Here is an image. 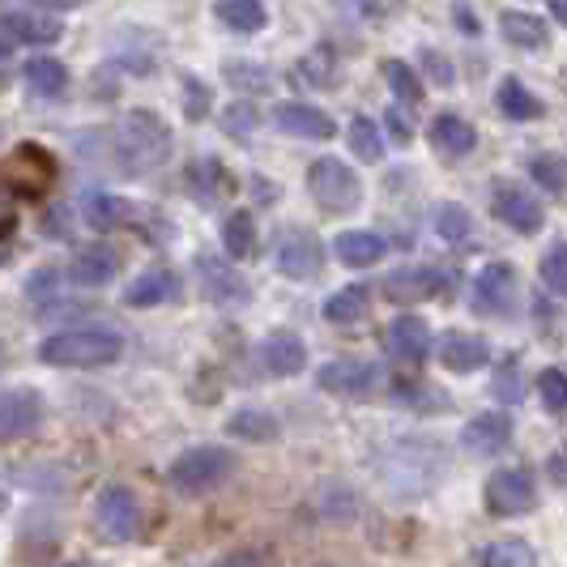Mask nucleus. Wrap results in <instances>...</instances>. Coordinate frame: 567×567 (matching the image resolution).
<instances>
[{
	"mask_svg": "<svg viewBox=\"0 0 567 567\" xmlns=\"http://www.w3.org/2000/svg\"><path fill=\"white\" fill-rule=\"evenodd\" d=\"M380 380V368L368 359H333L316 371V384L333 398H368Z\"/></svg>",
	"mask_w": 567,
	"mask_h": 567,
	"instance_id": "obj_11",
	"label": "nucleus"
},
{
	"mask_svg": "<svg viewBox=\"0 0 567 567\" xmlns=\"http://www.w3.org/2000/svg\"><path fill=\"white\" fill-rule=\"evenodd\" d=\"M223 78L244 94H265L269 90V69L260 60H223Z\"/></svg>",
	"mask_w": 567,
	"mask_h": 567,
	"instance_id": "obj_37",
	"label": "nucleus"
},
{
	"mask_svg": "<svg viewBox=\"0 0 567 567\" xmlns=\"http://www.w3.org/2000/svg\"><path fill=\"white\" fill-rule=\"evenodd\" d=\"M444 286H449L444 269H435V265H405V269L384 278V295L393 303H423V299H435Z\"/></svg>",
	"mask_w": 567,
	"mask_h": 567,
	"instance_id": "obj_13",
	"label": "nucleus"
},
{
	"mask_svg": "<svg viewBox=\"0 0 567 567\" xmlns=\"http://www.w3.org/2000/svg\"><path fill=\"white\" fill-rule=\"evenodd\" d=\"M431 227H435V235H440L444 244H465V239L474 235V218H470V209H465L461 200H440V205L431 209Z\"/></svg>",
	"mask_w": 567,
	"mask_h": 567,
	"instance_id": "obj_31",
	"label": "nucleus"
},
{
	"mask_svg": "<svg viewBox=\"0 0 567 567\" xmlns=\"http://www.w3.org/2000/svg\"><path fill=\"white\" fill-rule=\"evenodd\" d=\"M171 299H179V278H175V269H167V265H154V269L137 274L128 282V290H124V303L128 308H163Z\"/></svg>",
	"mask_w": 567,
	"mask_h": 567,
	"instance_id": "obj_20",
	"label": "nucleus"
},
{
	"mask_svg": "<svg viewBox=\"0 0 567 567\" xmlns=\"http://www.w3.org/2000/svg\"><path fill=\"white\" fill-rule=\"evenodd\" d=\"M333 4L350 18H363V22H375L384 13V0H333Z\"/></svg>",
	"mask_w": 567,
	"mask_h": 567,
	"instance_id": "obj_46",
	"label": "nucleus"
},
{
	"mask_svg": "<svg viewBox=\"0 0 567 567\" xmlns=\"http://www.w3.org/2000/svg\"><path fill=\"white\" fill-rule=\"evenodd\" d=\"M128 218H133V205L120 197H107V193H99V197L85 200V223L94 230H115V227H128Z\"/></svg>",
	"mask_w": 567,
	"mask_h": 567,
	"instance_id": "obj_35",
	"label": "nucleus"
},
{
	"mask_svg": "<svg viewBox=\"0 0 567 567\" xmlns=\"http://www.w3.org/2000/svg\"><path fill=\"white\" fill-rule=\"evenodd\" d=\"M453 18H456V30H461V34H478V13H474L465 0H456L453 4Z\"/></svg>",
	"mask_w": 567,
	"mask_h": 567,
	"instance_id": "obj_47",
	"label": "nucleus"
},
{
	"mask_svg": "<svg viewBox=\"0 0 567 567\" xmlns=\"http://www.w3.org/2000/svg\"><path fill=\"white\" fill-rule=\"evenodd\" d=\"M333 73H338V52H333L329 43H320V48H312L308 56L295 64V78H290V82L295 85L303 82V85H312V90H329V85L338 82Z\"/></svg>",
	"mask_w": 567,
	"mask_h": 567,
	"instance_id": "obj_28",
	"label": "nucleus"
},
{
	"mask_svg": "<svg viewBox=\"0 0 567 567\" xmlns=\"http://www.w3.org/2000/svg\"><path fill=\"white\" fill-rule=\"evenodd\" d=\"M197 278L205 299L218 308H248V299H252L248 278L239 269H230V260H223V256H197Z\"/></svg>",
	"mask_w": 567,
	"mask_h": 567,
	"instance_id": "obj_8",
	"label": "nucleus"
},
{
	"mask_svg": "<svg viewBox=\"0 0 567 567\" xmlns=\"http://www.w3.org/2000/svg\"><path fill=\"white\" fill-rule=\"evenodd\" d=\"M22 78H27V90H34L39 99H60L69 90V69L56 56H30L22 64Z\"/></svg>",
	"mask_w": 567,
	"mask_h": 567,
	"instance_id": "obj_25",
	"label": "nucleus"
},
{
	"mask_svg": "<svg viewBox=\"0 0 567 567\" xmlns=\"http://www.w3.org/2000/svg\"><path fill=\"white\" fill-rule=\"evenodd\" d=\"M350 154L359 158V163H368V167H375V163H384V133H380V124L375 120H368V115H359V120H350Z\"/></svg>",
	"mask_w": 567,
	"mask_h": 567,
	"instance_id": "obj_34",
	"label": "nucleus"
},
{
	"mask_svg": "<svg viewBox=\"0 0 567 567\" xmlns=\"http://www.w3.org/2000/svg\"><path fill=\"white\" fill-rule=\"evenodd\" d=\"M230 474H235V453H230V449H218V444H200V449H188V453H179L171 461L167 483L175 486L179 495L197 499V495L218 491Z\"/></svg>",
	"mask_w": 567,
	"mask_h": 567,
	"instance_id": "obj_3",
	"label": "nucleus"
},
{
	"mask_svg": "<svg viewBox=\"0 0 567 567\" xmlns=\"http://www.w3.org/2000/svg\"><path fill=\"white\" fill-rule=\"evenodd\" d=\"M274 124L282 128L286 137H308V142H329L338 133V124L329 120V112H320L312 103H299V99L278 103L274 107Z\"/></svg>",
	"mask_w": 567,
	"mask_h": 567,
	"instance_id": "obj_14",
	"label": "nucleus"
},
{
	"mask_svg": "<svg viewBox=\"0 0 567 567\" xmlns=\"http://www.w3.org/2000/svg\"><path fill=\"white\" fill-rule=\"evenodd\" d=\"M43 423V398L34 389H4L0 393V444L22 440Z\"/></svg>",
	"mask_w": 567,
	"mask_h": 567,
	"instance_id": "obj_12",
	"label": "nucleus"
},
{
	"mask_svg": "<svg viewBox=\"0 0 567 567\" xmlns=\"http://www.w3.org/2000/svg\"><path fill=\"white\" fill-rule=\"evenodd\" d=\"M209 107H214V90L205 82H197L193 73H184V115H188L193 124H200V120L209 115Z\"/></svg>",
	"mask_w": 567,
	"mask_h": 567,
	"instance_id": "obj_41",
	"label": "nucleus"
},
{
	"mask_svg": "<svg viewBox=\"0 0 567 567\" xmlns=\"http://www.w3.org/2000/svg\"><path fill=\"white\" fill-rule=\"evenodd\" d=\"M538 398L542 405H546V414H564V405H567V380H564V371L559 368H542L538 371Z\"/></svg>",
	"mask_w": 567,
	"mask_h": 567,
	"instance_id": "obj_40",
	"label": "nucleus"
},
{
	"mask_svg": "<svg viewBox=\"0 0 567 567\" xmlns=\"http://www.w3.org/2000/svg\"><path fill=\"white\" fill-rule=\"evenodd\" d=\"M550 478H555V483H564V456L559 453L550 456Z\"/></svg>",
	"mask_w": 567,
	"mask_h": 567,
	"instance_id": "obj_51",
	"label": "nucleus"
},
{
	"mask_svg": "<svg viewBox=\"0 0 567 567\" xmlns=\"http://www.w3.org/2000/svg\"><path fill=\"white\" fill-rule=\"evenodd\" d=\"M223 252L227 260H248L256 252V218L248 209H235L223 218Z\"/></svg>",
	"mask_w": 567,
	"mask_h": 567,
	"instance_id": "obj_30",
	"label": "nucleus"
},
{
	"mask_svg": "<svg viewBox=\"0 0 567 567\" xmlns=\"http://www.w3.org/2000/svg\"><path fill=\"white\" fill-rule=\"evenodd\" d=\"M491 214L512 227L516 235H538L546 227V209L542 200L534 197V188L516 184V179H495L491 184Z\"/></svg>",
	"mask_w": 567,
	"mask_h": 567,
	"instance_id": "obj_5",
	"label": "nucleus"
},
{
	"mask_svg": "<svg viewBox=\"0 0 567 567\" xmlns=\"http://www.w3.org/2000/svg\"><path fill=\"white\" fill-rule=\"evenodd\" d=\"M495 398L499 401H520L525 393H520V375H516V359H508V371H499L495 375Z\"/></svg>",
	"mask_w": 567,
	"mask_h": 567,
	"instance_id": "obj_45",
	"label": "nucleus"
},
{
	"mask_svg": "<svg viewBox=\"0 0 567 567\" xmlns=\"http://www.w3.org/2000/svg\"><path fill=\"white\" fill-rule=\"evenodd\" d=\"M461 444H465L474 456L504 453V449L512 444V419L504 414V410L478 414V419H470V423H465V431H461Z\"/></svg>",
	"mask_w": 567,
	"mask_h": 567,
	"instance_id": "obj_19",
	"label": "nucleus"
},
{
	"mask_svg": "<svg viewBox=\"0 0 567 567\" xmlns=\"http://www.w3.org/2000/svg\"><path fill=\"white\" fill-rule=\"evenodd\" d=\"M538 278H542V286H546L550 295H564V290H567L564 244H550V248H546V256H542V265H538Z\"/></svg>",
	"mask_w": 567,
	"mask_h": 567,
	"instance_id": "obj_42",
	"label": "nucleus"
},
{
	"mask_svg": "<svg viewBox=\"0 0 567 567\" xmlns=\"http://www.w3.org/2000/svg\"><path fill=\"white\" fill-rule=\"evenodd\" d=\"M384 346H389V354L401 359V363H423L426 354H431V329H426L423 316L401 312L393 316V324L384 333Z\"/></svg>",
	"mask_w": 567,
	"mask_h": 567,
	"instance_id": "obj_17",
	"label": "nucleus"
},
{
	"mask_svg": "<svg viewBox=\"0 0 567 567\" xmlns=\"http://www.w3.org/2000/svg\"><path fill=\"white\" fill-rule=\"evenodd\" d=\"M0 34H4L9 43L48 48V43H60L64 22H60V18H48V13H22V9H13V13L0 18Z\"/></svg>",
	"mask_w": 567,
	"mask_h": 567,
	"instance_id": "obj_18",
	"label": "nucleus"
},
{
	"mask_svg": "<svg viewBox=\"0 0 567 567\" xmlns=\"http://www.w3.org/2000/svg\"><path fill=\"white\" fill-rule=\"evenodd\" d=\"M426 137H431V145H435L440 154H449V158H470V154L478 150V128L456 112L435 115L431 128H426Z\"/></svg>",
	"mask_w": 567,
	"mask_h": 567,
	"instance_id": "obj_21",
	"label": "nucleus"
},
{
	"mask_svg": "<svg viewBox=\"0 0 567 567\" xmlns=\"http://www.w3.org/2000/svg\"><path fill=\"white\" fill-rule=\"evenodd\" d=\"M227 431L235 440L265 444V440H278V419H274L269 410H235L227 419Z\"/></svg>",
	"mask_w": 567,
	"mask_h": 567,
	"instance_id": "obj_33",
	"label": "nucleus"
},
{
	"mask_svg": "<svg viewBox=\"0 0 567 567\" xmlns=\"http://www.w3.org/2000/svg\"><path fill=\"white\" fill-rule=\"evenodd\" d=\"M320 265H324V244H320V235L308 227H290L278 239V269H282L286 278H295V282H308L320 274Z\"/></svg>",
	"mask_w": 567,
	"mask_h": 567,
	"instance_id": "obj_9",
	"label": "nucleus"
},
{
	"mask_svg": "<svg viewBox=\"0 0 567 567\" xmlns=\"http://www.w3.org/2000/svg\"><path fill=\"white\" fill-rule=\"evenodd\" d=\"M27 4H34V9H82V4H90V0H27Z\"/></svg>",
	"mask_w": 567,
	"mask_h": 567,
	"instance_id": "obj_50",
	"label": "nucleus"
},
{
	"mask_svg": "<svg viewBox=\"0 0 567 567\" xmlns=\"http://www.w3.org/2000/svg\"><path fill=\"white\" fill-rule=\"evenodd\" d=\"M175 150V133L158 112L128 107L112 124V158L124 175H154Z\"/></svg>",
	"mask_w": 567,
	"mask_h": 567,
	"instance_id": "obj_1",
	"label": "nucleus"
},
{
	"mask_svg": "<svg viewBox=\"0 0 567 567\" xmlns=\"http://www.w3.org/2000/svg\"><path fill=\"white\" fill-rule=\"evenodd\" d=\"M214 18L223 27L239 30V34H256V30H265V22H269V9L260 0H218L214 4Z\"/></svg>",
	"mask_w": 567,
	"mask_h": 567,
	"instance_id": "obj_29",
	"label": "nucleus"
},
{
	"mask_svg": "<svg viewBox=\"0 0 567 567\" xmlns=\"http://www.w3.org/2000/svg\"><path fill=\"white\" fill-rule=\"evenodd\" d=\"M205 567H256V555L252 550H235V555H223V559H214Z\"/></svg>",
	"mask_w": 567,
	"mask_h": 567,
	"instance_id": "obj_49",
	"label": "nucleus"
},
{
	"mask_svg": "<svg viewBox=\"0 0 567 567\" xmlns=\"http://www.w3.org/2000/svg\"><path fill=\"white\" fill-rule=\"evenodd\" d=\"M256 120H260V112H256L252 103H230L227 115H223V128H227L230 137H248L256 128Z\"/></svg>",
	"mask_w": 567,
	"mask_h": 567,
	"instance_id": "obj_43",
	"label": "nucleus"
},
{
	"mask_svg": "<svg viewBox=\"0 0 567 567\" xmlns=\"http://www.w3.org/2000/svg\"><path fill=\"white\" fill-rule=\"evenodd\" d=\"M256 354H260V368L269 371V375H278V380L299 375V371L308 368V346H303L299 333H286V329L269 333V338L256 346Z\"/></svg>",
	"mask_w": 567,
	"mask_h": 567,
	"instance_id": "obj_16",
	"label": "nucleus"
},
{
	"mask_svg": "<svg viewBox=\"0 0 567 567\" xmlns=\"http://www.w3.org/2000/svg\"><path fill=\"white\" fill-rule=\"evenodd\" d=\"M470 303L483 316H512L516 308V269L504 260H491L470 282Z\"/></svg>",
	"mask_w": 567,
	"mask_h": 567,
	"instance_id": "obj_7",
	"label": "nucleus"
},
{
	"mask_svg": "<svg viewBox=\"0 0 567 567\" xmlns=\"http://www.w3.org/2000/svg\"><path fill=\"white\" fill-rule=\"evenodd\" d=\"M308 193L324 214H354L363 200V179L346 167L341 158L324 154L308 167Z\"/></svg>",
	"mask_w": 567,
	"mask_h": 567,
	"instance_id": "obj_4",
	"label": "nucleus"
},
{
	"mask_svg": "<svg viewBox=\"0 0 567 567\" xmlns=\"http://www.w3.org/2000/svg\"><path fill=\"white\" fill-rule=\"evenodd\" d=\"M499 30H504V39H508L512 48H520V52H542L550 43V27L542 22L538 13H525V9H508L499 18Z\"/></svg>",
	"mask_w": 567,
	"mask_h": 567,
	"instance_id": "obj_24",
	"label": "nucleus"
},
{
	"mask_svg": "<svg viewBox=\"0 0 567 567\" xmlns=\"http://www.w3.org/2000/svg\"><path fill=\"white\" fill-rule=\"evenodd\" d=\"M495 107L516 120V124H529V120H542V99L520 82V78H504L499 90H495Z\"/></svg>",
	"mask_w": 567,
	"mask_h": 567,
	"instance_id": "obj_27",
	"label": "nucleus"
},
{
	"mask_svg": "<svg viewBox=\"0 0 567 567\" xmlns=\"http://www.w3.org/2000/svg\"><path fill=\"white\" fill-rule=\"evenodd\" d=\"M124 354V338L112 329H69L52 333L39 346V359L48 368H112Z\"/></svg>",
	"mask_w": 567,
	"mask_h": 567,
	"instance_id": "obj_2",
	"label": "nucleus"
},
{
	"mask_svg": "<svg viewBox=\"0 0 567 567\" xmlns=\"http://www.w3.org/2000/svg\"><path fill=\"white\" fill-rule=\"evenodd\" d=\"M529 175H534V184H538L542 193L564 197V158L559 154H534L529 158Z\"/></svg>",
	"mask_w": 567,
	"mask_h": 567,
	"instance_id": "obj_39",
	"label": "nucleus"
},
{
	"mask_svg": "<svg viewBox=\"0 0 567 567\" xmlns=\"http://www.w3.org/2000/svg\"><path fill=\"white\" fill-rule=\"evenodd\" d=\"M423 69L431 73V78H435V85H444V90L456 82V69L449 64V56H444V52H431V48H426V52H423Z\"/></svg>",
	"mask_w": 567,
	"mask_h": 567,
	"instance_id": "obj_44",
	"label": "nucleus"
},
{
	"mask_svg": "<svg viewBox=\"0 0 567 567\" xmlns=\"http://www.w3.org/2000/svg\"><path fill=\"white\" fill-rule=\"evenodd\" d=\"M483 567H542V564H538V550L529 542L504 538V542H491L483 550Z\"/></svg>",
	"mask_w": 567,
	"mask_h": 567,
	"instance_id": "obj_36",
	"label": "nucleus"
},
{
	"mask_svg": "<svg viewBox=\"0 0 567 567\" xmlns=\"http://www.w3.org/2000/svg\"><path fill=\"white\" fill-rule=\"evenodd\" d=\"M333 256L346 269H371V265H380L389 256V244L375 230H341L333 239Z\"/></svg>",
	"mask_w": 567,
	"mask_h": 567,
	"instance_id": "obj_22",
	"label": "nucleus"
},
{
	"mask_svg": "<svg viewBox=\"0 0 567 567\" xmlns=\"http://www.w3.org/2000/svg\"><path fill=\"white\" fill-rule=\"evenodd\" d=\"M188 188L193 193H200V197H214V193H223V188H230V175L223 171V163L218 158H197L193 167H188Z\"/></svg>",
	"mask_w": 567,
	"mask_h": 567,
	"instance_id": "obj_38",
	"label": "nucleus"
},
{
	"mask_svg": "<svg viewBox=\"0 0 567 567\" xmlns=\"http://www.w3.org/2000/svg\"><path fill=\"white\" fill-rule=\"evenodd\" d=\"M120 274V256L107 248V244H94V248H82L69 265V278L78 286H107Z\"/></svg>",
	"mask_w": 567,
	"mask_h": 567,
	"instance_id": "obj_23",
	"label": "nucleus"
},
{
	"mask_svg": "<svg viewBox=\"0 0 567 567\" xmlns=\"http://www.w3.org/2000/svg\"><path fill=\"white\" fill-rule=\"evenodd\" d=\"M486 495V512L499 516V520H512V516H525L538 504V486H534V474L520 470V465H508V470H495L483 486Z\"/></svg>",
	"mask_w": 567,
	"mask_h": 567,
	"instance_id": "obj_6",
	"label": "nucleus"
},
{
	"mask_svg": "<svg viewBox=\"0 0 567 567\" xmlns=\"http://www.w3.org/2000/svg\"><path fill=\"white\" fill-rule=\"evenodd\" d=\"M64 567H107V564H94V559H73V564H64Z\"/></svg>",
	"mask_w": 567,
	"mask_h": 567,
	"instance_id": "obj_52",
	"label": "nucleus"
},
{
	"mask_svg": "<svg viewBox=\"0 0 567 567\" xmlns=\"http://www.w3.org/2000/svg\"><path fill=\"white\" fill-rule=\"evenodd\" d=\"M94 516L103 525V534L112 542H133L137 538V525H142V508H137V495L128 486H103Z\"/></svg>",
	"mask_w": 567,
	"mask_h": 567,
	"instance_id": "obj_10",
	"label": "nucleus"
},
{
	"mask_svg": "<svg viewBox=\"0 0 567 567\" xmlns=\"http://www.w3.org/2000/svg\"><path fill=\"white\" fill-rule=\"evenodd\" d=\"M368 308H371V290L363 282H350L341 286V290H333L320 312H324L329 324H359L368 316Z\"/></svg>",
	"mask_w": 567,
	"mask_h": 567,
	"instance_id": "obj_26",
	"label": "nucleus"
},
{
	"mask_svg": "<svg viewBox=\"0 0 567 567\" xmlns=\"http://www.w3.org/2000/svg\"><path fill=\"white\" fill-rule=\"evenodd\" d=\"M389 133H393L401 145L414 137V124H410V115H401V107H393V112H389Z\"/></svg>",
	"mask_w": 567,
	"mask_h": 567,
	"instance_id": "obj_48",
	"label": "nucleus"
},
{
	"mask_svg": "<svg viewBox=\"0 0 567 567\" xmlns=\"http://www.w3.org/2000/svg\"><path fill=\"white\" fill-rule=\"evenodd\" d=\"M435 359L453 375H470V371H483L491 363V346L478 333H444L435 341Z\"/></svg>",
	"mask_w": 567,
	"mask_h": 567,
	"instance_id": "obj_15",
	"label": "nucleus"
},
{
	"mask_svg": "<svg viewBox=\"0 0 567 567\" xmlns=\"http://www.w3.org/2000/svg\"><path fill=\"white\" fill-rule=\"evenodd\" d=\"M380 73H384V82L393 90V99H398V107H419L423 103V82H419V73L405 64V60L389 56L380 64Z\"/></svg>",
	"mask_w": 567,
	"mask_h": 567,
	"instance_id": "obj_32",
	"label": "nucleus"
}]
</instances>
